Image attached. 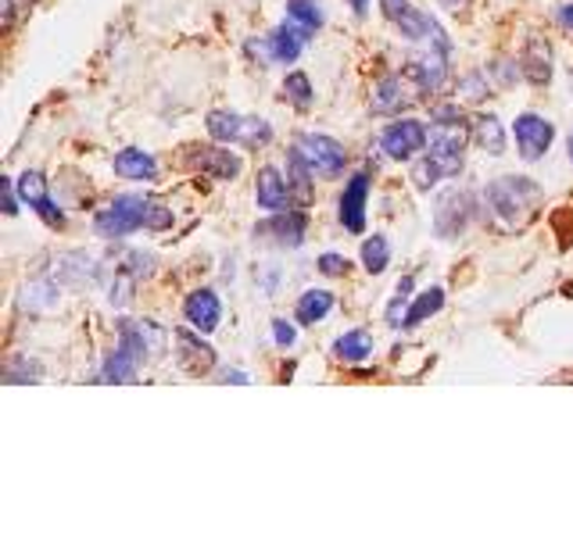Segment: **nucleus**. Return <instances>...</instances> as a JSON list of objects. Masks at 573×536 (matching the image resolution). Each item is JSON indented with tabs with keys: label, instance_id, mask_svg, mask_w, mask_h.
<instances>
[{
	"label": "nucleus",
	"instance_id": "nucleus-1",
	"mask_svg": "<svg viewBox=\"0 0 573 536\" xmlns=\"http://www.w3.org/2000/svg\"><path fill=\"white\" fill-rule=\"evenodd\" d=\"M172 226V207L158 197H140V193H123L108 207L94 215V233L105 240H123V236L137 229H169Z\"/></svg>",
	"mask_w": 573,
	"mask_h": 536
},
{
	"label": "nucleus",
	"instance_id": "nucleus-2",
	"mask_svg": "<svg viewBox=\"0 0 573 536\" xmlns=\"http://www.w3.org/2000/svg\"><path fill=\"white\" fill-rule=\"evenodd\" d=\"M484 201H488L491 215L502 222L506 229H517L534 215V207L541 201V190L527 175H502V179H495L488 190H484Z\"/></svg>",
	"mask_w": 573,
	"mask_h": 536
},
{
	"label": "nucleus",
	"instance_id": "nucleus-3",
	"mask_svg": "<svg viewBox=\"0 0 573 536\" xmlns=\"http://www.w3.org/2000/svg\"><path fill=\"white\" fill-rule=\"evenodd\" d=\"M290 151L305 161V169H308V172H312V175H322V179L341 175L344 165H348L344 147L337 143L333 137H327V132H301V137L294 140Z\"/></svg>",
	"mask_w": 573,
	"mask_h": 536
},
{
	"label": "nucleus",
	"instance_id": "nucleus-4",
	"mask_svg": "<svg viewBox=\"0 0 573 536\" xmlns=\"http://www.w3.org/2000/svg\"><path fill=\"white\" fill-rule=\"evenodd\" d=\"M204 126H209L212 140L241 143V147H247V151H255V147L273 140V129H269L266 118H244V115H233V111H212Z\"/></svg>",
	"mask_w": 573,
	"mask_h": 536
},
{
	"label": "nucleus",
	"instance_id": "nucleus-5",
	"mask_svg": "<svg viewBox=\"0 0 573 536\" xmlns=\"http://www.w3.org/2000/svg\"><path fill=\"white\" fill-rule=\"evenodd\" d=\"M420 97H427V89L416 79L413 68L399 72V76H384L373 86V97H370V108L376 115H399L408 104H416Z\"/></svg>",
	"mask_w": 573,
	"mask_h": 536
},
{
	"label": "nucleus",
	"instance_id": "nucleus-6",
	"mask_svg": "<svg viewBox=\"0 0 573 536\" xmlns=\"http://www.w3.org/2000/svg\"><path fill=\"white\" fill-rule=\"evenodd\" d=\"M384 154L394 161H413L420 151H427V126L416 122V118H402V122H391L380 137Z\"/></svg>",
	"mask_w": 573,
	"mask_h": 536
},
{
	"label": "nucleus",
	"instance_id": "nucleus-7",
	"mask_svg": "<svg viewBox=\"0 0 573 536\" xmlns=\"http://www.w3.org/2000/svg\"><path fill=\"white\" fill-rule=\"evenodd\" d=\"M512 137H517V151L523 161H538V158H545V151L552 147L555 126L549 122V118L527 111L517 118V126H512Z\"/></svg>",
	"mask_w": 573,
	"mask_h": 536
},
{
	"label": "nucleus",
	"instance_id": "nucleus-8",
	"mask_svg": "<svg viewBox=\"0 0 573 536\" xmlns=\"http://www.w3.org/2000/svg\"><path fill=\"white\" fill-rule=\"evenodd\" d=\"M14 190H19V197L33 207V212L47 222L51 229H62L65 226V215L57 212V204L51 201L47 193V179H43L40 172H22L19 179H14Z\"/></svg>",
	"mask_w": 573,
	"mask_h": 536
},
{
	"label": "nucleus",
	"instance_id": "nucleus-9",
	"mask_svg": "<svg viewBox=\"0 0 573 536\" xmlns=\"http://www.w3.org/2000/svg\"><path fill=\"white\" fill-rule=\"evenodd\" d=\"M365 201H370V172H356L341 193V222L348 233H365Z\"/></svg>",
	"mask_w": 573,
	"mask_h": 536
},
{
	"label": "nucleus",
	"instance_id": "nucleus-10",
	"mask_svg": "<svg viewBox=\"0 0 573 536\" xmlns=\"http://www.w3.org/2000/svg\"><path fill=\"white\" fill-rule=\"evenodd\" d=\"M305 229H308L305 212H273V218L262 222V226L255 229V236L280 244V247H301L305 244Z\"/></svg>",
	"mask_w": 573,
	"mask_h": 536
},
{
	"label": "nucleus",
	"instance_id": "nucleus-11",
	"mask_svg": "<svg viewBox=\"0 0 573 536\" xmlns=\"http://www.w3.org/2000/svg\"><path fill=\"white\" fill-rule=\"evenodd\" d=\"M190 165L201 169L204 175L219 179V183H233L244 169L241 158L226 151V147H194V151H190Z\"/></svg>",
	"mask_w": 573,
	"mask_h": 536
},
{
	"label": "nucleus",
	"instance_id": "nucleus-12",
	"mask_svg": "<svg viewBox=\"0 0 573 536\" xmlns=\"http://www.w3.org/2000/svg\"><path fill=\"white\" fill-rule=\"evenodd\" d=\"M183 319L190 322V330H198V333H212L219 319H223V304H219V293L215 290H194L183 301Z\"/></svg>",
	"mask_w": 573,
	"mask_h": 536
},
{
	"label": "nucleus",
	"instance_id": "nucleus-13",
	"mask_svg": "<svg viewBox=\"0 0 573 536\" xmlns=\"http://www.w3.org/2000/svg\"><path fill=\"white\" fill-rule=\"evenodd\" d=\"M176 357H180V368L190 372V376H204V372H212L215 365V351L204 344L201 333H187V330H176Z\"/></svg>",
	"mask_w": 573,
	"mask_h": 536
},
{
	"label": "nucleus",
	"instance_id": "nucleus-14",
	"mask_svg": "<svg viewBox=\"0 0 573 536\" xmlns=\"http://www.w3.org/2000/svg\"><path fill=\"white\" fill-rule=\"evenodd\" d=\"M308 40H312V33H308V29H301L298 22L287 19V22L266 40V51H269V57H273L276 65H294Z\"/></svg>",
	"mask_w": 573,
	"mask_h": 536
},
{
	"label": "nucleus",
	"instance_id": "nucleus-15",
	"mask_svg": "<svg viewBox=\"0 0 573 536\" xmlns=\"http://www.w3.org/2000/svg\"><path fill=\"white\" fill-rule=\"evenodd\" d=\"M394 25L402 29V36L405 40H431L434 47H445L448 51V40H445V29H441L427 11H420V8H405L399 19H394Z\"/></svg>",
	"mask_w": 573,
	"mask_h": 536
},
{
	"label": "nucleus",
	"instance_id": "nucleus-16",
	"mask_svg": "<svg viewBox=\"0 0 573 536\" xmlns=\"http://www.w3.org/2000/svg\"><path fill=\"white\" fill-rule=\"evenodd\" d=\"M466 218H469V193L452 190V193H445V197L437 201L434 226H437L441 236H459L463 226H466Z\"/></svg>",
	"mask_w": 573,
	"mask_h": 536
},
{
	"label": "nucleus",
	"instance_id": "nucleus-17",
	"mask_svg": "<svg viewBox=\"0 0 573 536\" xmlns=\"http://www.w3.org/2000/svg\"><path fill=\"white\" fill-rule=\"evenodd\" d=\"M255 201L258 207H266V212H287L290 207V183L287 179H280V172L276 169H262L258 179H255Z\"/></svg>",
	"mask_w": 573,
	"mask_h": 536
},
{
	"label": "nucleus",
	"instance_id": "nucleus-18",
	"mask_svg": "<svg viewBox=\"0 0 573 536\" xmlns=\"http://www.w3.org/2000/svg\"><path fill=\"white\" fill-rule=\"evenodd\" d=\"M520 72L527 76V83L549 86V79H552V47L541 36L527 40V47L520 54Z\"/></svg>",
	"mask_w": 573,
	"mask_h": 536
},
{
	"label": "nucleus",
	"instance_id": "nucleus-19",
	"mask_svg": "<svg viewBox=\"0 0 573 536\" xmlns=\"http://www.w3.org/2000/svg\"><path fill=\"white\" fill-rule=\"evenodd\" d=\"M459 172H463V158L427 154V158H420L413 165V183H416V190H431L434 183H441V179L459 175Z\"/></svg>",
	"mask_w": 573,
	"mask_h": 536
},
{
	"label": "nucleus",
	"instance_id": "nucleus-20",
	"mask_svg": "<svg viewBox=\"0 0 573 536\" xmlns=\"http://www.w3.org/2000/svg\"><path fill=\"white\" fill-rule=\"evenodd\" d=\"M112 165H115V175L129 179V183H147V179L158 175V161L147 154V151H137V147H129V151H119Z\"/></svg>",
	"mask_w": 573,
	"mask_h": 536
},
{
	"label": "nucleus",
	"instance_id": "nucleus-21",
	"mask_svg": "<svg viewBox=\"0 0 573 536\" xmlns=\"http://www.w3.org/2000/svg\"><path fill=\"white\" fill-rule=\"evenodd\" d=\"M140 357L129 351V347H115L112 354H108V362H105V368H100V379L97 383H137V372H140Z\"/></svg>",
	"mask_w": 573,
	"mask_h": 536
},
{
	"label": "nucleus",
	"instance_id": "nucleus-22",
	"mask_svg": "<svg viewBox=\"0 0 573 536\" xmlns=\"http://www.w3.org/2000/svg\"><path fill=\"white\" fill-rule=\"evenodd\" d=\"M330 308H333L330 290H305L298 297V308H294V319H298L301 325H316L330 315Z\"/></svg>",
	"mask_w": 573,
	"mask_h": 536
},
{
	"label": "nucleus",
	"instance_id": "nucleus-23",
	"mask_svg": "<svg viewBox=\"0 0 573 536\" xmlns=\"http://www.w3.org/2000/svg\"><path fill=\"white\" fill-rule=\"evenodd\" d=\"M333 354L341 357V362H348V365H359V362H365V357L373 354V336L365 330H351L344 336H337Z\"/></svg>",
	"mask_w": 573,
	"mask_h": 536
},
{
	"label": "nucleus",
	"instance_id": "nucleus-24",
	"mask_svg": "<svg viewBox=\"0 0 573 536\" xmlns=\"http://www.w3.org/2000/svg\"><path fill=\"white\" fill-rule=\"evenodd\" d=\"M474 140L484 147L488 154H506V129L495 115H477L474 118Z\"/></svg>",
	"mask_w": 573,
	"mask_h": 536
},
{
	"label": "nucleus",
	"instance_id": "nucleus-25",
	"mask_svg": "<svg viewBox=\"0 0 573 536\" xmlns=\"http://www.w3.org/2000/svg\"><path fill=\"white\" fill-rule=\"evenodd\" d=\"M445 308V290L441 287H431V290H423L413 304H408L405 311V322H402V330H413V325L420 322H427L431 315H437V311Z\"/></svg>",
	"mask_w": 573,
	"mask_h": 536
},
{
	"label": "nucleus",
	"instance_id": "nucleus-26",
	"mask_svg": "<svg viewBox=\"0 0 573 536\" xmlns=\"http://www.w3.org/2000/svg\"><path fill=\"white\" fill-rule=\"evenodd\" d=\"M312 172L305 169V161L298 154H287V183H290V197L298 201V204H308L312 201Z\"/></svg>",
	"mask_w": 573,
	"mask_h": 536
},
{
	"label": "nucleus",
	"instance_id": "nucleus-27",
	"mask_svg": "<svg viewBox=\"0 0 573 536\" xmlns=\"http://www.w3.org/2000/svg\"><path fill=\"white\" fill-rule=\"evenodd\" d=\"M391 261V244H388V236H370V240L362 244V265H365V272L370 276H380L388 268Z\"/></svg>",
	"mask_w": 573,
	"mask_h": 536
},
{
	"label": "nucleus",
	"instance_id": "nucleus-28",
	"mask_svg": "<svg viewBox=\"0 0 573 536\" xmlns=\"http://www.w3.org/2000/svg\"><path fill=\"white\" fill-rule=\"evenodd\" d=\"M287 19L298 22L301 29H308V33H316V29L322 25L319 0H287Z\"/></svg>",
	"mask_w": 573,
	"mask_h": 536
},
{
	"label": "nucleus",
	"instance_id": "nucleus-29",
	"mask_svg": "<svg viewBox=\"0 0 573 536\" xmlns=\"http://www.w3.org/2000/svg\"><path fill=\"white\" fill-rule=\"evenodd\" d=\"M284 97L294 104V108H312V100H316V94H312V83H308V76L305 72H290V76L284 79Z\"/></svg>",
	"mask_w": 573,
	"mask_h": 536
},
{
	"label": "nucleus",
	"instance_id": "nucleus-30",
	"mask_svg": "<svg viewBox=\"0 0 573 536\" xmlns=\"http://www.w3.org/2000/svg\"><path fill=\"white\" fill-rule=\"evenodd\" d=\"M408 290H413V279H402L399 282V290H394L391 297V304H388V325L391 330H399V325L405 322V311H408Z\"/></svg>",
	"mask_w": 573,
	"mask_h": 536
},
{
	"label": "nucleus",
	"instance_id": "nucleus-31",
	"mask_svg": "<svg viewBox=\"0 0 573 536\" xmlns=\"http://www.w3.org/2000/svg\"><path fill=\"white\" fill-rule=\"evenodd\" d=\"M463 108L459 104H437V108L431 111V122H463Z\"/></svg>",
	"mask_w": 573,
	"mask_h": 536
},
{
	"label": "nucleus",
	"instance_id": "nucleus-32",
	"mask_svg": "<svg viewBox=\"0 0 573 536\" xmlns=\"http://www.w3.org/2000/svg\"><path fill=\"white\" fill-rule=\"evenodd\" d=\"M319 272L322 276H344L348 272V258H341V255H322L319 258Z\"/></svg>",
	"mask_w": 573,
	"mask_h": 536
},
{
	"label": "nucleus",
	"instance_id": "nucleus-33",
	"mask_svg": "<svg viewBox=\"0 0 573 536\" xmlns=\"http://www.w3.org/2000/svg\"><path fill=\"white\" fill-rule=\"evenodd\" d=\"M273 340L280 347H290L294 344V325L287 319H273Z\"/></svg>",
	"mask_w": 573,
	"mask_h": 536
},
{
	"label": "nucleus",
	"instance_id": "nucleus-34",
	"mask_svg": "<svg viewBox=\"0 0 573 536\" xmlns=\"http://www.w3.org/2000/svg\"><path fill=\"white\" fill-rule=\"evenodd\" d=\"M408 8V0H380V11H384V19L388 22H394V19H399V14Z\"/></svg>",
	"mask_w": 573,
	"mask_h": 536
},
{
	"label": "nucleus",
	"instance_id": "nucleus-35",
	"mask_svg": "<svg viewBox=\"0 0 573 536\" xmlns=\"http://www.w3.org/2000/svg\"><path fill=\"white\" fill-rule=\"evenodd\" d=\"M555 22L573 33V4H560V8H555Z\"/></svg>",
	"mask_w": 573,
	"mask_h": 536
},
{
	"label": "nucleus",
	"instance_id": "nucleus-36",
	"mask_svg": "<svg viewBox=\"0 0 573 536\" xmlns=\"http://www.w3.org/2000/svg\"><path fill=\"white\" fill-rule=\"evenodd\" d=\"M0 4H4V25L11 29L14 25V11H19L22 4H29V0H0Z\"/></svg>",
	"mask_w": 573,
	"mask_h": 536
},
{
	"label": "nucleus",
	"instance_id": "nucleus-37",
	"mask_svg": "<svg viewBox=\"0 0 573 536\" xmlns=\"http://www.w3.org/2000/svg\"><path fill=\"white\" fill-rule=\"evenodd\" d=\"M223 383H241V386H244V383H252V379H247L244 372H237V368H233V372H226V376H223Z\"/></svg>",
	"mask_w": 573,
	"mask_h": 536
},
{
	"label": "nucleus",
	"instance_id": "nucleus-38",
	"mask_svg": "<svg viewBox=\"0 0 573 536\" xmlns=\"http://www.w3.org/2000/svg\"><path fill=\"white\" fill-rule=\"evenodd\" d=\"M351 8H356L359 14H365V8H370V0H348Z\"/></svg>",
	"mask_w": 573,
	"mask_h": 536
},
{
	"label": "nucleus",
	"instance_id": "nucleus-39",
	"mask_svg": "<svg viewBox=\"0 0 573 536\" xmlns=\"http://www.w3.org/2000/svg\"><path fill=\"white\" fill-rule=\"evenodd\" d=\"M441 4H445V8H463V4H469V0H441Z\"/></svg>",
	"mask_w": 573,
	"mask_h": 536
},
{
	"label": "nucleus",
	"instance_id": "nucleus-40",
	"mask_svg": "<svg viewBox=\"0 0 573 536\" xmlns=\"http://www.w3.org/2000/svg\"><path fill=\"white\" fill-rule=\"evenodd\" d=\"M570 161H573V132H570Z\"/></svg>",
	"mask_w": 573,
	"mask_h": 536
}]
</instances>
